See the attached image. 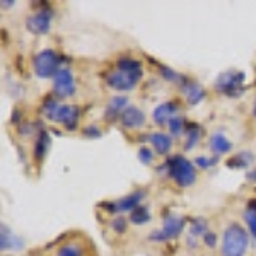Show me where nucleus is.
<instances>
[{
  "label": "nucleus",
  "instance_id": "1",
  "mask_svg": "<svg viewBox=\"0 0 256 256\" xmlns=\"http://www.w3.org/2000/svg\"><path fill=\"white\" fill-rule=\"evenodd\" d=\"M250 236L239 224H229L222 232V256H244Z\"/></svg>",
  "mask_w": 256,
  "mask_h": 256
},
{
  "label": "nucleus",
  "instance_id": "2",
  "mask_svg": "<svg viewBox=\"0 0 256 256\" xmlns=\"http://www.w3.org/2000/svg\"><path fill=\"white\" fill-rule=\"evenodd\" d=\"M168 168H169V176L174 180L178 186H192L196 181V171L193 168V164L188 159H184L183 156H172L168 159Z\"/></svg>",
  "mask_w": 256,
  "mask_h": 256
},
{
  "label": "nucleus",
  "instance_id": "3",
  "mask_svg": "<svg viewBox=\"0 0 256 256\" xmlns=\"http://www.w3.org/2000/svg\"><path fill=\"white\" fill-rule=\"evenodd\" d=\"M32 67H34V72L40 79H50V77H55L56 72H58V56L53 50H43L32 60Z\"/></svg>",
  "mask_w": 256,
  "mask_h": 256
},
{
  "label": "nucleus",
  "instance_id": "4",
  "mask_svg": "<svg viewBox=\"0 0 256 256\" xmlns=\"http://www.w3.org/2000/svg\"><path fill=\"white\" fill-rule=\"evenodd\" d=\"M142 72H125V70H111L106 76V84L114 90H132L138 84Z\"/></svg>",
  "mask_w": 256,
  "mask_h": 256
},
{
  "label": "nucleus",
  "instance_id": "5",
  "mask_svg": "<svg viewBox=\"0 0 256 256\" xmlns=\"http://www.w3.org/2000/svg\"><path fill=\"white\" fill-rule=\"evenodd\" d=\"M50 120H53L55 123H62L67 130H76L79 123V108L72 104H58L50 114Z\"/></svg>",
  "mask_w": 256,
  "mask_h": 256
},
{
  "label": "nucleus",
  "instance_id": "6",
  "mask_svg": "<svg viewBox=\"0 0 256 256\" xmlns=\"http://www.w3.org/2000/svg\"><path fill=\"white\" fill-rule=\"evenodd\" d=\"M53 92L58 98H70L76 94V82L68 68H60L53 77Z\"/></svg>",
  "mask_w": 256,
  "mask_h": 256
},
{
  "label": "nucleus",
  "instance_id": "7",
  "mask_svg": "<svg viewBox=\"0 0 256 256\" xmlns=\"http://www.w3.org/2000/svg\"><path fill=\"white\" fill-rule=\"evenodd\" d=\"M242 82H244V74L242 72H226L216 82L217 90L229 96H234L242 89Z\"/></svg>",
  "mask_w": 256,
  "mask_h": 256
},
{
  "label": "nucleus",
  "instance_id": "8",
  "mask_svg": "<svg viewBox=\"0 0 256 256\" xmlns=\"http://www.w3.org/2000/svg\"><path fill=\"white\" fill-rule=\"evenodd\" d=\"M26 28L32 34H46L52 28V14L48 10H38L26 19Z\"/></svg>",
  "mask_w": 256,
  "mask_h": 256
},
{
  "label": "nucleus",
  "instance_id": "9",
  "mask_svg": "<svg viewBox=\"0 0 256 256\" xmlns=\"http://www.w3.org/2000/svg\"><path fill=\"white\" fill-rule=\"evenodd\" d=\"M146 196V192H142V190H137V192L130 193V195L120 198L118 202H113L111 205H108L110 207V212L113 214H120V212H134L135 208L140 205V202H142V198Z\"/></svg>",
  "mask_w": 256,
  "mask_h": 256
},
{
  "label": "nucleus",
  "instance_id": "10",
  "mask_svg": "<svg viewBox=\"0 0 256 256\" xmlns=\"http://www.w3.org/2000/svg\"><path fill=\"white\" fill-rule=\"evenodd\" d=\"M120 122L125 128H140L146 123V114L137 106H128L120 116Z\"/></svg>",
  "mask_w": 256,
  "mask_h": 256
},
{
  "label": "nucleus",
  "instance_id": "11",
  "mask_svg": "<svg viewBox=\"0 0 256 256\" xmlns=\"http://www.w3.org/2000/svg\"><path fill=\"white\" fill-rule=\"evenodd\" d=\"M183 226H184V220L181 217L178 216H169L164 218L162 222V234L166 239H174L181 234V230H183Z\"/></svg>",
  "mask_w": 256,
  "mask_h": 256
},
{
  "label": "nucleus",
  "instance_id": "12",
  "mask_svg": "<svg viewBox=\"0 0 256 256\" xmlns=\"http://www.w3.org/2000/svg\"><path fill=\"white\" fill-rule=\"evenodd\" d=\"M176 104L172 101H166L162 102V104H159L158 108L154 110V113H152V120H154L158 125H164V123H169L171 122L172 116H176Z\"/></svg>",
  "mask_w": 256,
  "mask_h": 256
},
{
  "label": "nucleus",
  "instance_id": "13",
  "mask_svg": "<svg viewBox=\"0 0 256 256\" xmlns=\"http://www.w3.org/2000/svg\"><path fill=\"white\" fill-rule=\"evenodd\" d=\"M183 94L184 98H186V101L190 104H198V102L202 101V99L205 98V90L202 88L200 84H196V82H184L183 84Z\"/></svg>",
  "mask_w": 256,
  "mask_h": 256
},
{
  "label": "nucleus",
  "instance_id": "14",
  "mask_svg": "<svg viewBox=\"0 0 256 256\" xmlns=\"http://www.w3.org/2000/svg\"><path fill=\"white\" fill-rule=\"evenodd\" d=\"M148 140H150L152 147L156 148V152L158 154H168L169 150H171L172 147V140L169 135L162 134V132H156V134H152L150 137H148Z\"/></svg>",
  "mask_w": 256,
  "mask_h": 256
},
{
  "label": "nucleus",
  "instance_id": "15",
  "mask_svg": "<svg viewBox=\"0 0 256 256\" xmlns=\"http://www.w3.org/2000/svg\"><path fill=\"white\" fill-rule=\"evenodd\" d=\"M210 148H212V150L216 152L217 156H222V154H227V152H230V148H232V144H230L229 138H226V135L214 134L212 137H210Z\"/></svg>",
  "mask_w": 256,
  "mask_h": 256
},
{
  "label": "nucleus",
  "instance_id": "16",
  "mask_svg": "<svg viewBox=\"0 0 256 256\" xmlns=\"http://www.w3.org/2000/svg\"><path fill=\"white\" fill-rule=\"evenodd\" d=\"M2 250L4 251H10V250H19V248H22V241H20V238L14 236V234L10 232V229L7 226H2Z\"/></svg>",
  "mask_w": 256,
  "mask_h": 256
},
{
  "label": "nucleus",
  "instance_id": "17",
  "mask_svg": "<svg viewBox=\"0 0 256 256\" xmlns=\"http://www.w3.org/2000/svg\"><path fill=\"white\" fill-rule=\"evenodd\" d=\"M48 147H50V135L46 132H40L38 138H36V144H34V158L38 160H43L48 152Z\"/></svg>",
  "mask_w": 256,
  "mask_h": 256
},
{
  "label": "nucleus",
  "instance_id": "18",
  "mask_svg": "<svg viewBox=\"0 0 256 256\" xmlns=\"http://www.w3.org/2000/svg\"><path fill=\"white\" fill-rule=\"evenodd\" d=\"M128 108V99L126 98H123V96H116V98H113L110 101V104H108V120L111 118L110 114H114V116H116V114H120V116H122V113L123 111H125Z\"/></svg>",
  "mask_w": 256,
  "mask_h": 256
},
{
  "label": "nucleus",
  "instance_id": "19",
  "mask_svg": "<svg viewBox=\"0 0 256 256\" xmlns=\"http://www.w3.org/2000/svg\"><path fill=\"white\" fill-rule=\"evenodd\" d=\"M253 162V154L251 152H239L229 160V168H246Z\"/></svg>",
  "mask_w": 256,
  "mask_h": 256
},
{
  "label": "nucleus",
  "instance_id": "20",
  "mask_svg": "<svg viewBox=\"0 0 256 256\" xmlns=\"http://www.w3.org/2000/svg\"><path fill=\"white\" fill-rule=\"evenodd\" d=\"M148 218H150V212L146 207H137L130 214V222L135 226L146 224V222H148Z\"/></svg>",
  "mask_w": 256,
  "mask_h": 256
},
{
  "label": "nucleus",
  "instance_id": "21",
  "mask_svg": "<svg viewBox=\"0 0 256 256\" xmlns=\"http://www.w3.org/2000/svg\"><path fill=\"white\" fill-rule=\"evenodd\" d=\"M84 254V250L79 242H68V244H64L58 250L56 256H82Z\"/></svg>",
  "mask_w": 256,
  "mask_h": 256
},
{
  "label": "nucleus",
  "instance_id": "22",
  "mask_svg": "<svg viewBox=\"0 0 256 256\" xmlns=\"http://www.w3.org/2000/svg\"><path fill=\"white\" fill-rule=\"evenodd\" d=\"M198 140H200V126L190 125L186 130V142H184L186 146H184V148H186V150H192V148L198 144Z\"/></svg>",
  "mask_w": 256,
  "mask_h": 256
},
{
  "label": "nucleus",
  "instance_id": "23",
  "mask_svg": "<svg viewBox=\"0 0 256 256\" xmlns=\"http://www.w3.org/2000/svg\"><path fill=\"white\" fill-rule=\"evenodd\" d=\"M244 220L248 224V229H250L251 236L256 239V205L251 204L250 208L244 212Z\"/></svg>",
  "mask_w": 256,
  "mask_h": 256
},
{
  "label": "nucleus",
  "instance_id": "24",
  "mask_svg": "<svg viewBox=\"0 0 256 256\" xmlns=\"http://www.w3.org/2000/svg\"><path fill=\"white\" fill-rule=\"evenodd\" d=\"M118 68L125 70V72H142L140 68V62L135 58H120L118 60Z\"/></svg>",
  "mask_w": 256,
  "mask_h": 256
},
{
  "label": "nucleus",
  "instance_id": "25",
  "mask_svg": "<svg viewBox=\"0 0 256 256\" xmlns=\"http://www.w3.org/2000/svg\"><path fill=\"white\" fill-rule=\"evenodd\" d=\"M192 238H202V236H205V232H207V222L205 220H202V218H198V220L193 222V226H192Z\"/></svg>",
  "mask_w": 256,
  "mask_h": 256
},
{
  "label": "nucleus",
  "instance_id": "26",
  "mask_svg": "<svg viewBox=\"0 0 256 256\" xmlns=\"http://www.w3.org/2000/svg\"><path fill=\"white\" fill-rule=\"evenodd\" d=\"M168 125H169V130H171L172 135H180L181 132L184 130V122L181 116H172Z\"/></svg>",
  "mask_w": 256,
  "mask_h": 256
},
{
  "label": "nucleus",
  "instance_id": "27",
  "mask_svg": "<svg viewBox=\"0 0 256 256\" xmlns=\"http://www.w3.org/2000/svg\"><path fill=\"white\" fill-rule=\"evenodd\" d=\"M216 162H217V158L212 159V158H207V156H198L196 160H195V164L200 169H208V168H212Z\"/></svg>",
  "mask_w": 256,
  "mask_h": 256
},
{
  "label": "nucleus",
  "instance_id": "28",
  "mask_svg": "<svg viewBox=\"0 0 256 256\" xmlns=\"http://www.w3.org/2000/svg\"><path fill=\"white\" fill-rule=\"evenodd\" d=\"M111 227H113V230H116L118 234H122L126 230V220L123 217H116L113 222H111Z\"/></svg>",
  "mask_w": 256,
  "mask_h": 256
},
{
  "label": "nucleus",
  "instance_id": "29",
  "mask_svg": "<svg viewBox=\"0 0 256 256\" xmlns=\"http://www.w3.org/2000/svg\"><path fill=\"white\" fill-rule=\"evenodd\" d=\"M138 158H140V160H142L144 164H150L152 160H154V156H152V152L148 150L147 147H142L138 150Z\"/></svg>",
  "mask_w": 256,
  "mask_h": 256
},
{
  "label": "nucleus",
  "instance_id": "30",
  "mask_svg": "<svg viewBox=\"0 0 256 256\" xmlns=\"http://www.w3.org/2000/svg\"><path fill=\"white\" fill-rule=\"evenodd\" d=\"M162 70V74H164V79H168V80H176L178 79V76H176V72H172V70H169V68H166V67H162L160 68Z\"/></svg>",
  "mask_w": 256,
  "mask_h": 256
},
{
  "label": "nucleus",
  "instance_id": "31",
  "mask_svg": "<svg viewBox=\"0 0 256 256\" xmlns=\"http://www.w3.org/2000/svg\"><path fill=\"white\" fill-rule=\"evenodd\" d=\"M205 242H207V246L216 244V234H205Z\"/></svg>",
  "mask_w": 256,
  "mask_h": 256
},
{
  "label": "nucleus",
  "instance_id": "32",
  "mask_svg": "<svg viewBox=\"0 0 256 256\" xmlns=\"http://www.w3.org/2000/svg\"><path fill=\"white\" fill-rule=\"evenodd\" d=\"M98 130L96 126H88V132H86V135H90V137H99L101 135V132H94Z\"/></svg>",
  "mask_w": 256,
  "mask_h": 256
},
{
  "label": "nucleus",
  "instance_id": "33",
  "mask_svg": "<svg viewBox=\"0 0 256 256\" xmlns=\"http://www.w3.org/2000/svg\"><path fill=\"white\" fill-rule=\"evenodd\" d=\"M248 180H251V181H254V183H256V169L253 172H250V174H248Z\"/></svg>",
  "mask_w": 256,
  "mask_h": 256
},
{
  "label": "nucleus",
  "instance_id": "34",
  "mask_svg": "<svg viewBox=\"0 0 256 256\" xmlns=\"http://www.w3.org/2000/svg\"><path fill=\"white\" fill-rule=\"evenodd\" d=\"M253 114H254V118H256V102H254V108H253Z\"/></svg>",
  "mask_w": 256,
  "mask_h": 256
}]
</instances>
